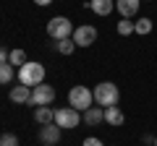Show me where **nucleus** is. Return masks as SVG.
<instances>
[{"label":"nucleus","instance_id":"1","mask_svg":"<svg viewBox=\"0 0 157 146\" xmlns=\"http://www.w3.org/2000/svg\"><path fill=\"white\" fill-rule=\"evenodd\" d=\"M45 76H47L45 65H42V63H37V60H26L21 68H18V81H21L24 86H29V89H34V86H39V84H45Z\"/></svg>","mask_w":157,"mask_h":146},{"label":"nucleus","instance_id":"2","mask_svg":"<svg viewBox=\"0 0 157 146\" xmlns=\"http://www.w3.org/2000/svg\"><path fill=\"white\" fill-rule=\"evenodd\" d=\"M92 94H94V104L102 107V110L118 104V99H121V89H118V84H113V81H100V84L92 89Z\"/></svg>","mask_w":157,"mask_h":146},{"label":"nucleus","instance_id":"3","mask_svg":"<svg viewBox=\"0 0 157 146\" xmlns=\"http://www.w3.org/2000/svg\"><path fill=\"white\" fill-rule=\"evenodd\" d=\"M68 107L78 110V112H86L89 107H94V94H92V89L84 86V84L71 86V91H68Z\"/></svg>","mask_w":157,"mask_h":146},{"label":"nucleus","instance_id":"4","mask_svg":"<svg viewBox=\"0 0 157 146\" xmlns=\"http://www.w3.org/2000/svg\"><path fill=\"white\" fill-rule=\"evenodd\" d=\"M73 21L68 16H52L50 21H47V37H50L52 42H60V39H71L73 37Z\"/></svg>","mask_w":157,"mask_h":146},{"label":"nucleus","instance_id":"5","mask_svg":"<svg viewBox=\"0 0 157 146\" xmlns=\"http://www.w3.org/2000/svg\"><path fill=\"white\" fill-rule=\"evenodd\" d=\"M55 125L58 128H78L81 125V112L73 107H58L55 110Z\"/></svg>","mask_w":157,"mask_h":146},{"label":"nucleus","instance_id":"6","mask_svg":"<svg viewBox=\"0 0 157 146\" xmlns=\"http://www.w3.org/2000/svg\"><path fill=\"white\" fill-rule=\"evenodd\" d=\"M52 102H55V89H52L50 84H39L32 89V102L29 104L34 107H50Z\"/></svg>","mask_w":157,"mask_h":146},{"label":"nucleus","instance_id":"7","mask_svg":"<svg viewBox=\"0 0 157 146\" xmlns=\"http://www.w3.org/2000/svg\"><path fill=\"white\" fill-rule=\"evenodd\" d=\"M73 42H76V47H92L97 42V29L92 26V24H81V26L73 29Z\"/></svg>","mask_w":157,"mask_h":146},{"label":"nucleus","instance_id":"8","mask_svg":"<svg viewBox=\"0 0 157 146\" xmlns=\"http://www.w3.org/2000/svg\"><path fill=\"white\" fill-rule=\"evenodd\" d=\"M60 130L63 128H58L55 123L42 125V128H39V141H42L45 146H58V144H60Z\"/></svg>","mask_w":157,"mask_h":146},{"label":"nucleus","instance_id":"9","mask_svg":"<svg viewBox=\"0 0 157 146\" xmlns=\"http://www.w3.org/2000/svg\"><path fill=\"white\" fill-rule=\"evenodd\" d=\"M141 8V0H115V11L121 13V18H134Z\"/></svg>","mask_w":157,"mask_h":146},{"label":"nucleus","instance_id":"10","mask_svg":"<svg viewBox=\"0 0 157 146\" xmlns=\"http://www.w3.org/2000/svg\"><path fill=\"white\" fill-rule=\"evenodd\" d=\"M8 99H11L13 104H29V102H32V89L24 86V84H16L8 91Z\"/></svg>","mask_w":157,"mask_h":146},{"label":"nucleus","instance_id":"11","mask_svg":"<svg viewBox=\"0 0 157 146\" xmlns=\"http://www.w3.org/2000/svg\"><path fill=\"white\" fill-rule=\"evenodd\" d=\"M84 8H92V13L97 16H110L115 11V0H86Z\"/></svg>","mask_w":157,"mask_h":146},{"label":"nucleus","instance_id":"12","mask_svg":"<svg viewBox=\"0 0 157 146\" xmlns=\"http://www.w3.org/2000/svg\"><path fill=\"white\" fill-rule=\"evenodd\" d=\"M123 120H126V115H123V110H121L118 104L105 107V123H107V125L118 128V125H123Z\"/></svg>","mask_w":157,"mask_h":146},{"label":"nucleus","instance_id":"13","mask_svg":"<svg viewBox=\"0 0 157 146\" xmlns=\"http://www.w3.org/2000/svg\"><path fill=\"white\" fill-rule=\"evenodd\" d=\"M81 120H84L86 125H100V123H105V110L102 107H89L86 112H81Z\"/></svg>","mask_w":157,"mask_h":146},{"label":"nucleus","instance_id":"14","mask_svg":"<svg viewBox=\"0 0 157 146\" xmlns=\"http://www.w3.org/2000/svg\"><path fill=\"white\" fill-rule=\"evenodd\" d=\"M34 120H37L39 125L55 123V110H52V107H34Z\"/></svg>","mask_w":157,"mask_h":146},{"label":"nucleus","instance_id":"15","mask_svg":"<svg viewBox=\"0 0 157 146\" xmlns=\"http://www.w3.org/2000/svg\"><path fill=\"white\" fill-rule=\"evenodd\" d=\"M52 50L60 52V55H73L76 52V42L73 39H60V42H52Z\"/></svg>","mask_w":157,"mask_h":146},{"label":"nucleus","instance_id":"16","mask_svg":"<svg viewBox=\"0 0 157 146\" xmlns=\"http://www.w3.org/2000/svg\"><path fill=\"white\" fill-rule=\"evenodd\" d=\"M16 78V71H13L11 63H0V84H11Z\"/></svg>","mask_w":157,"mask_h":146},{"label":"nucleus","instance_id":"17","mask_svg":"<svg viewBox=\"0 0 157 146\" xmlns=\"http://www.w3.org/2000/svg\"><path fill=\"white\" fill-rule=\"evenodd\" d=\"M152 31V18H139V21H134V34H149Z\"/></svg>","mask_w":157,"mask_h":146},{"label":"nucleus","instance_id":"18","mask_svg":"<svg viewBox=\"0 0 157 146\" xmlns=\"http://www.w3.org/2000/svg\"><path fill=\"white\" fill-rule=\"evenodd\" d=\"M115 29H118L121 37H131V34H134V21H131V18H121Z\"/></svg>","mask_w":157,"mask_h":146},{"label":"nucleus","instance_id":"19","mask_svg":"<svg viewBox=\"0 0 157 146\" xmlns=\"http://www.w3.org/2000/svg\"><path fill=\"white\" fill-rule=\"evenodd\" d=\"M8 63H11V65L13 68H21L24 65V63H26V52H24V50H11V55H8Z\"/></svg>","mask_w":157,"mask_h":146},{"label":"nucleus","instance_id":"20","mask_svg":"<svg viewBox=\"0 0 157 146\" xmlns=\"http://www.w3.org/2000/svg\"><path fill=\"white\" fill-rule=\"evenodd\" d=\"M0 146H18V136L3 133V136H0Z\"/></svg>","mask_w":157,"mask_h":146},{"label":"nucleus","instance_id":"21","mask_svg":"<svg viewBox=\"0 0 157 146\" xmlns=\"http://www.w3.org/2000/svg\"><path fill=\"white\" fill-rule=\"evenodd\" d=\"M81 146H105V144H102V141L97 138V136H86V138H84V144H81Z\"/></svg>","mask_w":157,"mask_h":146},{"label":"nucleus","instance_id":"22","mask_svg":"<svg viewBox=\"0 0 157 146\" xmlns=\"http://www.w3.org/2000/svg\"><path fill=\"white\" fill-rule=\"evenodd\" d=\"M8 55H11V52H6V47L0 45V63H8Z\"/></svg>","mask_w":157,"mask_h":146},{"label":"nucleus","instance_id":"23","mask_svg":"<svg viewBox=\"0 0 157 146\" xmlns=\"http://www.w3.org/2000/svg\"><path fill=\"white\" fill-rule=\"evenodd\" d=\"M34 3H37V5H42V8H45V5H50V3H55V0H34Z\"/></svg>","mask_w":157,"mask_h":146},{"label":"nucleus","instance_id":"24","mask_svg":"<svg viewBox=\"0 0 157 146\" xmlns=\"http://www.w3.org/2000/svg\"><path fill=\"white\" fill-rule=\"evenodd\" d=\"M141 3H152V0H141Z\"/></svg>","mask_w":157,"mask_h":146},{"label":"nucleus","instance_id":"25","mask_svg":"<svg viewBox=\"0 0 157 146\" xmlns=\"http://www.w3.org/2000/svg\"><path fill=\"white\" fill-rule=\"evenodd\" d=\"M155 146H157V136H155Z\"/></svg>","mask_w":157,"mask_h":146},{"label":"nucleus","instance_id":"26","mask_svg":"<svg viewBox=\"0 0 157 146\" xmlns=\"http://www.w3.org/2000/svg\"><path fill=\"white\" fill-rule=\"evenodd\" d=\"M84 3H86V0H84Z\"/></svg>","mask_w":157,"mask_h":146}]
</instances>
